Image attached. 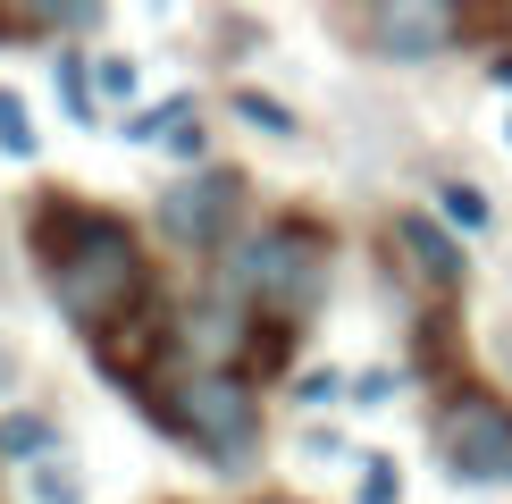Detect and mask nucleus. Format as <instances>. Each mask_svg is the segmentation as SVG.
Instances as JSON below:
<instances>
[{"label":"nucleus","mask_w":512,"mask_h":504,"mask_svg":"<svg viewBox=\"0 0 512 504\" xmlns=\"http://www.w3.org/2000/svg\"><path fill=\"white\" fill-rule=\"evenodd\" d=\"M34 261H42V286H51V303L68 311V320L93 336H110L126 320H143V311H160V286H152V252H143L135 219H118V210L101 202H76V194H34Z\"/></svg>","instance_id":"f257e3e1"},{"label":"nucleus","mask_w":512,"mask_h":504,"mask_svg":"<svg viewBox=\"0 0 512 504\" xmlns=\"http://www.w3.org/2000/svg\"><path fill=\"white\" fill-rule=\"evenodd\" d=\"M143 412H152L160 437H177L185 454H202L210 471L227 479H252L261 471V446H269V420H261V387L244 370H219V362H168V378H143Z\"/></svg>","instance_id":"f03ea898"},{"label":"nucleus","mask_w":512,"mask_h":504,"mask_svg":"<svg viewBox=\"0 0 512 504\" xmlns=\"http://www.w3.org/2000/svg\"><path fill=\"white\" fill-rule=\"evenodd\" d=\"M328 278H336V236L311 219V210H286L269 227H244L227 244L210 294L219 303L252 311V320H277V328H303L319 303H328Z\"/></svg>","instance_id":"7ed1b4c3"},{"label":"nucleus","mask_w":512,"mask_h":504,"mask_svg":"<svg viewBox=\"0 0 512 504\" xmlns=\"http://www.w3.org/2000/svg\"><path fill=\"white\" fill-rule=\"evenodd\" d=\"M244 168H219V160H202V168H185V177H168L160 185V202H152V227H160V244L168 252H227L244 236Z\"/></svg>","instance_id":"20e7f679"},{"label":"nucleus","mask_w":512,"mask_h":504,"mask_svg":"<svg viewBox=\"0 0 512 504\" xmlns=\"http://www.w3.org/2000/svg\"><path fill=\"white\" fill-rule=\"evenodd\" d=\"M437 454L454 479H471V488H496L512 479V404L487 387H454L437 404Z\"/></svg>","instance_id":"39448f33"},{"label":"nucleus","mask_w":512,"mask_h":504,"mask_svg":"<svg viewBox=\"0 0 512 504\" xmlns=\"http://www.w3.org/2000/svg\"><path fill=\"white\" fill-rule=\"evenodd\" d=\"M361 42L395 68L445 59L462 42V0H361Z\"/></svg>","instance_id":"423d86ee"},{"label":"nucleus","mask_w":512,"mask_h":504,"mask_svg":"<svg viewBox=\"0 0 512 504\" xmlns=\"http://www.w3.org/2000/svg\"><path fill=\"white\" fill-rule=\"evenodd\" d=\"M395 252L420 269V286H437V294H462V278H471L462 236L437 219V210H403V219H395Z\"/></svg>","instance_id":"0eeeda50"},{"label":"nucleus","mask_w":512,"mask_h":504,"mask_svg":"<svg viewBox=\"0 0 512 504\" xmlns=\"http://www.w3.org/2000/svg\"><path fill=\"white\" fill-rule=\"evenodd\" d=\"M84 17H101V0H0V42H42L84 26Z\"/></svg>","instance_id":"6e6552de"},{"label":"nucleus","mask_w":512,"mask_h":504,"mask_svg":"<svg viewBox=\"0 0 512 504\" xmlns=\"http://www.w3.org/2000/svg\"><path fill=\"white\" fill-rule=\"evenodd\" d=\"M437 219L454 227V236H487V227H496V202H487L479 185H462V177H437Z\"/></svg>","instance_id":"1a4fd4ad"},{"label":"nucleus","mask_w":512,"mask_h":504,"mask_svg":"<svg viewBox=\"0 0 512 504\" xmlns=\"http://www.w3.org/2000/svg\"><path fill=\"white\" fill-rule=\"evenodd\" d=\"M0 454L26 462V471H34V462H51V454H59V420H42V412H9V420H0Z\"/></svg>","instance_id":"9d476101"},{"label":"nucleus","mask_w":512,"mask_h":504,"mask_svg":"<svg viewBox=\"0 0 512 504\" xmlns=\"http://www.w3.org/2000/svg\"><path fill=\"white\" fill-rule=\"evenodd\" d=\"M0 160H42V135H34V110H26V93L17 84H0Z\"/></svg>","instance_id":"9b49d317"},{"label":"nucleus","mask_w":512,"mask_h":504,"mask_svg":"<svg viewBox=\"0 0 512 504\" xmlns=\"http://www.w3.org/2000/svg\"><path fill=\"white\" fill-rule=\"evenodd\" d=\"M227 110H236L244 126H261V135H303V118H294L286 101H269L261 84H236V93H227Z\"/></svg>","instance_id":"f8f14e48"},{"label":"nucleus","mask_w":512,"mask_h":504,"mask_svg":"<svg viewBox=\"0 0 512 504\" xmlns=\"http://www.w3.org/2000/svg\"><path fill=\"white\" fill-rule=\"evenodd\" d=\"M26 504H93V488L51 454V462H34V471H26Z\"/></svg>","instance_id":"ddd939ff"},{"label":"nucleus","mask_w":512,"mask_h":504,"mask_svg":"<svg viewBox=\"0 0 512 504\" xmlns=\"http://www.w3.org/2000/svg\"><path fill=\"white\" fill-rule=\"evenodd\" d=\"M59 110H68L76 126H93V118H101V101H93V68H84L76 51L59 59Z\"/></svg>","instance_id":"4468645a"},{"label":"nucleus","mask_w":512,"mask_h":504,"mask_svg":"<svg viewBox=\"0 0 512 504\" xmlns=\"http://www.w3.org/2000/svg\"><path fill=\"white\" fill-rule=\"evenodd\" d=\"M93 101H135V59H126V51H101L93 59Z\"/></svg>","instance_id":"2eb2a0df"},{"label":"nucleus","mask_w":512,"mask_h":504,"mask_svg":"<svg viewBox=\"0 0 512 504\" xmlns=\"http://www.w3.org/2000/svg\"><path fill=\"white\" fill-rule=\"evenodd\" d=\"M361 504H403V471L387 454H361Z\"/></svg>","instance_id":"dca6fc26"},{"label":"nucleus","mask_w":512,"mask_h":504,"mask_svg":"<svg viewBox=\"0 0 512 504\" xmlns=\"http://www.w3.org/2000/svg\"><path fill=\"white\" fill-rule=\"evenodd\" d=\"M294 395H303V404H319V395H336V370H303V387H294Z\"/></svg>","instance_id":"f3484780"},{"label":"nucleus","mask_w":512,"mask_h":504,"mask_svg":"<svg viewBox=\"0 0 512 504\" xmlns=\"http://www.w3.org/2000/svg\"><path fill=\"white\" fill-rule=\"evenodd\" d=\"M496 84H512V59H496Z\"/></svg>","instance_id":"a211bd4d"},{"label":"nucleus","mask_w":512,"mask_h":504,"mask_svg":"<svg viewBox=\"0 0 512 504\" xmlns=\"http://www.w3.org/2000/svg\"><path fill=\"white\" fill-rule=\"evenodd\" d=\"M261 504H303V496H261Z\"/></svg>","instance_id":"6ab92c4d"},{"label":"nucleus","mask_w":512,"mask_h":504,"mask_svg":"<svg viewBox=\"0 0 512 504\" xmlns=\"http://www.w3.org/2000/svg\"><path fill=\"white\" fill-rule=\"evenodd\" d=\"M504 135H512V118H504Z\"/></svg>","instance_id":"aec40b11"}]
</instances>
